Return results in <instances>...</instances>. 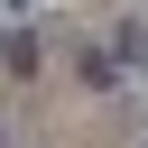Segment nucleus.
Returning <instances> with one entry per match:
<instances>
[{"mask_svg": "<svg viewBox=\"0 0 148 148\" xmlns=\"http://www.w3.org/2000/svg\"><path fill=\"white\" fill-rule=\"evenodd\" d=\"M0 65H9V74H37V65H46L37 28H0Z\"/></svg>", "mask_w": 148, "mask_h": 148, "instance_id": "obj_1", "label": "nucleus"}, {"mask_svg": "<svg viewBox=\"0 0 148 148\" xmlns=\"http://www.w3.org/2000/svg\"><path fill=\"white\" fill-rule=\"evenodd\" d=\"M111 56H120L130 74H148V28H139V18H120V28H111Z\"/></svg>", "mask_w": 148, "mask_h": 148, "instance_id": "obj_2", "label": "nucleus"}]
</instances>
